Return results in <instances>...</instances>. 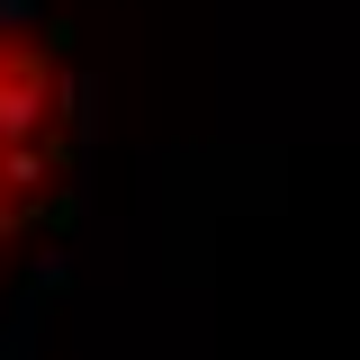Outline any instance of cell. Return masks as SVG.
Here are the masks:
<instances>
[{
  "mask_svg": "<svg viewBox=\"0 0 360 360\" xmlns=\"http://www.w3.org/2000/svg\"><path fill=\"white\" fill-rule=\"evenodd\" d=\"M45 108H54L45 63H37V54H9V72H0V144H37V135H45Z\"/></svg>",
  "mask_w": 360,
  "mask_h": 360,
  "instance_id": "obj_1",
  "label": "cell"
}]
</instances>
